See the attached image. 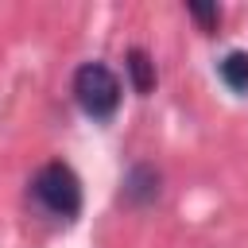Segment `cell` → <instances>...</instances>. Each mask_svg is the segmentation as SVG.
Segmentation results:
<instances>
[{
  "instance_id": "6da1fadb",
  "label": "cell",
  "mask_w": 248,
  "mask_h": 248,
  "mask_svg": "<svg viewBox=\"0 0 248 248\" xmlns=\"http://www.w3.org/2000/svg\"><path fill=\"white\" fill-rule=\"evenodd\" d=\"M74 97H78V105H81L85 116L108 120L120 108V78L105 62H85L74 74Z\"/></svg>"
},
{
  "instance_id": "7a4b0ae2",
  "label": "cell",
  "mask_w": 248,
  "mask_h": 248,
  "mask_svg": "<svg viewBox=\"0 0 248 248\" xmlns=\"http://www.w3.org/2000/svg\"><path fill=\"white\" fill-rule=\"evenodd\" d=\"M31 190H35L39 205L50 209V213L62 217V221H74V217L81 213V182H78V174H74L66 163H58V159L46 163V167L35 174Z\"/></svg>"
},
{
  "instance_id": "3957f363",
  "label": "cell",
  "mask_w": 248,
  "mask_h": 248,
  "mask_svg": "<svg viewBox=\"0 0 248 248\" xmlns=\"http://www.w3.org/2000/svg\"><path fill=\"white\" fill-rule=\"evenodd\" d=\"M155 194H159V170L147 167V163L132 167L128 178H124V198L136 202V205H147V202H155Z\"/></svg>"
},
{
  "instance_id": "277c9868",
  "label": "cell",
  "mask_w": 248,
  "mask_h": 248,
  "mask_svg": "<svg viewBox=\"0 0 248 248\" xmlns=\"http://www.w3.org/2000/svg\"><path fill=\"white\" fill-rule=\"evenodd\" d=\"M128 78H132V89L136 93H151L155 89V62L143 46H132L128 50Z\"/></svg>"
},
{
  "instance_id": "5b68a950",
  "label": "cell",
  "mask_w": 248,
  "mask_h": 248,
  "mask_svg": "<svg viewBox=\"0 0 248 248\" xmlns=\"http://www.w3.org/2000/svg\"><path fill=\"white\" fill-rule=\"evenodd\" d=\"M217 70H221V81H225L229 89L248 93V50H229Z\"/></svg>"
},
{
  "instance_id": "8992f818",
  "label": "cell",
  "mask_w": 248,
  "mask_h": 248,
  "mask_svg": "<svg viewBox=\"0 0 248 248\" xmlns=\"http://www.w3.org/2000/svg\"><path fill=\"white\" fill-rule=\"evenodd\" d=\"M186 12L202 23V31H213V27L221 23V8H217V4H186Z\"/></svg>"
}]
</instances>
